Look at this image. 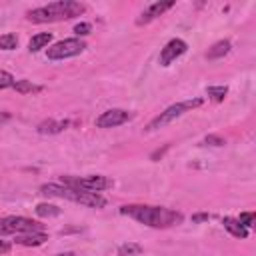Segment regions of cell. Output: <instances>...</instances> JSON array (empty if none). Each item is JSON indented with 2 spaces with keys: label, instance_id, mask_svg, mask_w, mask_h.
Masks as SVG:
<instances>
[{
  "label": "cell",
  "instance_id": "17",
  "mask_svg": "<svg viewBox=\"0 0 256 256\" xmlns=\"http://www.w3.org/2000/svg\"><path fill=\"white\" fill-rule=\"evenodd\" d=\"M36 214L40 216V218H52V216H58L62 210L58 208V206H54V204H38L36 208Z\"/></svg>",
  "mask_w": 256,
  "mask_h": 256
},
{
  "label": "cell",
  "instance_id": "20",
  "mask_svg": "<svg viewBox=\"0 0 256 256\" xmlns=\"http://www.w3.org/2000/svg\"><path fill=\"white\" fill-rule=\"evenodd\" d=\"M16 44H18L16 34H2L0 36V50H14Z\"/></svg>",
  "mask_w": 256,
  "mask_h": 256
},
{
  "label": "cell",
  "instance_id": "23",
  "mask_svg": "<svg viewBox=\"0 0 256 256\" xmlns=\"http://www.w3.org/2000/svg\"><path fill=\"white\" fill-rule=\"evenodd\" d=\"M90 30H92V26L88 22H80L74 26V34H78V36H86V34H90Z\"/></svg>",
  "mask_w": 256,
  "mask_h": 256
},
{
  "label": "cell",
  "instance_id": "7",
  "mask_svg": "<svg viewBox=\"0 0 256 256\" xmlns=\"http://www.w3.org/2000/svg\"><path fill=\"white\" fill-rule=\"evenodd\" d=\"M84 48H86V44L80 38H66V40L52 44L46 50V56L50 60H66V58H72V56H78L80 52H84Z\"/></svg>",
  "mask_w": 256,
  "mask_h": 256
},
{
  "label": "cell",
  "instance_id": "19",
  "mask_svg": "<svg viewBox=\"0 0 256 256\" xmlns=\"http://www.w3.org/2000/svg\"><path fill=\"white\" fill-rule=\"evenodd\" d=\"M142 252V246L140 244H134V242H128V244H122L118 248V254L120 256H136Z\"/></svg>",
  "mask_w": 256,
  "mask_h": 256
},
{
  "label": "cell",
  "instance_id": "22",
  "mask_svg": "<svg viewBox=\"0 0 256 256\" xmlns=\"http://www.w3.org/2000/svg\"><path fill=\"white\" fill-rule=\"evenodd\" d=\"M238 222H240L244 228H250L252 222H254V212H242L240 218H238Z\"/></svg>",
  "mask_w": 256,
  "mask_h": 256
},
{
  "label": "cell",
  "instance_id": "14",
  "mask_svg": "<svg viewBox=\"0 0 256 256\" xmlns=\"http://www.w3.org/2000/svg\"><path fill=\"white\" fill-rule=\"evenodd\" d=\"M50 40H52V34H50V32H38V34H34V36L30 38L28 50H30V52H38V50L46 48Z\"/></svg>",
  "mask_w": 256,
  "mask_h": 256
},
{
  "label": "cell",
  "instance_id": "11",
  "mask_svg": "<svg viewBox=\"0 0 256 256\" xmlns=\"http://www.w3.org/2000/svg\"><path fill=\"white\" fill-rule=\"evenodd\" d=\"M48 240V236L44 232H28V234H18L16 242L22 246H40Z\"/></svg>",
  "mask_w": 256,
  "mask_h": 256
},
{
  "label": "cell",
  "instance_id": "28",
  "mask_svg": "<svg viewBox=\"0 0 256 256\" xmlns=\"http://www.w3.org/2000/svg\"><path fill=\"white\" fill-rule=\"evenodd\" d=\"M56 256H76L74 252H62V254H56Z\"/></svg>",
  "mask_w": 256,
  "mask_h": 256
},
{
  "label": "cell",
  "instance_id": "18",
  "mask_svg": "<svg viewBox=\"0 0 256 256\" xmlns=\"http://www.w3.org/2000/svg\"><path fill=\"white\" fill-rule=\"evenodd\" d=\"M206 94L214 100V102H222L228 94V86H208L206 88Z\"/></svg>",
  "mask_w": 256,
  "mask_h": 256
},
{
  "label": "cell",
  "instance_id": "2",
  "mask_svg": "<svg viewBox=\"0 0 256 256\" xmlns=\"http://www.w3.org/2000/svg\"><path fill=\"white\" fill-rule=\"evenodd\" d=\"M84 4L74 2V0H58V2H50L46 6L34 8L26 12V18L30 22L36 24H44V22H60V20H68L74 16L84 14Z\"/></svg>",
  "mask_w": 256,
  "mask_h": 256
},
{
  "label": "cell",
  "instance_id": "8",
  "mask_svg": "<svg viewBox=\"0 0 256 256\" xmlns=\"http://www.w3.org/2000/svg\"><path fill=\"white\" fill-rule=\"evenodd\" d=\"M130 118H132V114H130L128 110L112 108V110L102 112V114L96 118V126H98V128H116V126L128 122Z\"/></svg>",
  "mask_w": 256,
  "mask_h": 256
},
{
  "label": "cell",
  "instance_id": "12",
  "mask_svg": "<svg viewBox=\"0 0 256 256\" xmlns=\"http://www.w3.org/2000/svg\"><path fill=\"white\" fill-rule=\"evenodd\" d=\"M66 126H68L66 120H52V118H48V120H44V122L38 124V132L40 134H58Z\"/></svg>",
  "mask_w": 256,
  "mask_h": 256
},
{
  "label": "cell",
  "instance_id": "9",
  "mask_svg": "<svg viewBox=\"0 0 256 256\" xmlns=\"http://www.w3.org/2000/svg\"><path fill=\"white\" fill-rule=\"evenodd\" d=\"M188 50V44L180 38H172L162 50H160V64L162 66H170L176 58H180L184 52Z\"/></svg>",
  "mask_w": 256,
  "mask_h": 256
},
{
  "label": "cell",
  "instance_id": "15",
  "mask_svg": "<svg viewBox=\"0 0 256 256\" xmlns=\"http://www.w3.org/2000/svg\"><path fill=\"white\" fill-rule=\"evenodd\" d=\"M228 52H230V42H228V40H220V42H216L212 48H208L206 58H208V60H216V58L226 56Z\"/></svg>",
  "mask_w": 256,
  "mask_h": 256
},
{
  "label": "cell",
  "instance_id": "27",
  "mask_svg": "<svg viewBox=\"0 0 256 256\" xmlns=\"http://www.w3.org/2000/svg\"><path fill=\"white\" fill-rule=\"evenodd\" d=\"M6 120H10V112H0V124Z\"/></svg>",
  "mask_w": 256,
  "mask_h": 256
},
{
  "label": "cell",
  "instance_id": "26",
  "mask_svg": "<svg viewBox=\"0 0 256 256\" xmlns=\"http://www.w3.org/2000/svg\"><path fill=\"white\" fill-rule=\"evenodd\" d=\"M208 218H210L208 214H194V216H192L194 222H202V220H208Z\"/></svg>",
  "mask_w": 256,
  "mask_h": 256
},
{
  "label": "cell",
  "instance_id": "5",
  "mask_svg": "<svg viewBox=\"0 0 256 256\" xmlns=\"http://www.w3.org/2000/svg\"><path fill=\"white\" fill-rule=\"evenodd\" d=\"M60 182H62V186H68V188H74V190H86V192H100V190L112 188V180L102 176V174H92V176H84V178L62 176Z\"/></svg>",
  "mask_w": 256,
  "mask_h": 256
},
{
  "label": "cell",
  "instance_id": "4",
  "mask_svg": "<svg viewBox=\"0 0 256 256\" xmlns=\"http://www.w3.org/2000/svg\"><path fill=\"white\" fill-rule=\"evenodd\" d=\"M202 104V98H194V100H184V102H176V104H172V106H168L164 112H160L156 118H152L150 122H148V126L144 128L146 132H152V130H156V128H162V126H166V124H170L172 120H176V118H180L182 114H186L188 110H192V108H198Z\"/></svg>",
  "mask_w": 256,
  "mask_h": 256
},
{
  "label": "cell",
  "instance_id": "6",
  "mask_svg": "<svg viewBox=\"0 0 256 256\" xmlns=\"http://www.w3.org/2000/svg\"><path fill=\"white\" fill-rule=\"evenodd\" d=\"M44 224L32 220V218H24V216H6L0 218V236L6 234H28V232H42Z\"/></svg>",
  "mask_w": 256,
  "mask_h": 256
},
{
  "label": "cell",
  "instance_id": "1",
  "mask_svg": "<svg viewBox=\"0 0 256 256\" xmlns=\"http://www.w3.org/2000/svg\"><path fill=\"white\" fill-rule=\"evenodd\" d=\"M120 214L134 218L140 224L150 228H170L182 222V214L164 206H150V204H126L120 208Z\"/></svg>",
  "mask_w": 256,
  "mask_h": 256
},
{
  "label": "cell",
  "instance_id": "10",
  "mask_svg": "<svg viewBox=\"0 0 256 256\" xmlns=\"http://www.w3.org/2000/svg\"><path fill=\"white\" fill-rule=\"evenodd\" d=\"M174 6V0H164V2H154V4H150L138 18H136V24L138 26H142V24H148V22H152L154 18H158V16H162L166 10H170Z\"/></svg>",
  "mask_w": 256,
  "mask_h": 256
},
{
  "label": "cell",
  "instance_id": "24",
  "mask_svg": "<svg viewBox=\"0 0 256 256\" xmlns=\"http://www.w3.org/2000/svg\"><path fill=\"white\" fill-rule=\"evenodd\" d=\"M204 142H206V144H212V146H222V144H224V138H220V136H216V134H208V136L204 138Z\"/></svg>",
  "mask_w": 256,
  "mask_h": 256
},
{
  "label": "cell",
  "instance_id": "25",
  "mask_svg": "<svg viewBox=\"0 0 256 256\" xmlns=\"http://www.w3.org/2000/svg\"><path fill=\"white\" fill-rule=\"evenodd\" d=\"M10 242H6V240H0V254H6V252H10Z\"/></svg>",
  "mask_w": 256,
  "mask_h": 256
},
{
  "label": "cell",
  "instance_id": "13",
  "mask_svg": "<svg viewBox=\"0 0 256 256\" xmlns=\"http://www.w3.org/2000/svg\"><path fill=\"white\" fill-rule=\"evenodd\" d=\"M222 224H224V228H226V230H228L232 236H236V238H246V236H248V228H244V226L238 222V218L224 216Z\"/></svg>",
  "mask_w": 256,
  "mask_h": 256
},
{
  "label": "cell",
  "instance_id": "21",
  "mask_svg": "<svg viewBox=\"0 0 256 256\" xmlns=\"http://www.w3.org/2000/svg\"><path fill=\"white\" fill-rule=\"evenodd\" d=\"M14 76L10 74V72H6V70H0V90H4V88H10V86H14Z\"/></svg>",
  "mask_w": 256,
  "mask_h": 256
},
{
  "label": "cell",
  "instance_id": "16",
  "mask_svg": "<svg viewBox=\"0 0 256 256\" xmlns=\"http://www.w3.org/2000/svg\"><path fill=\"white\" fill-rule=\"evenodd\" d=\"M12 88H14L16 92H20V94H36V92H40V90H42V86H38V84L30 82V80H16Z\"/></svg>",
  "mask_w": 256,
  "mask_h": 256
},
{
  "label": "cell",
  "instance_id": "3",
  "mask_svg": "<svg viewBox=\"0 0 256 256\" xmlns=\"http://www.w3.org/2000/svg\"><path fill=\"white\" fill-rule=\"evenodd\" d=\"M40 192L46 196H56V198H64L82 206H90V208H104L106 206V198L100 196L98 192H86V190H74L62 184H42Z\"/></svg>",
  "mask_w": 256,
  "mask_h": 256
}]
</instances>
